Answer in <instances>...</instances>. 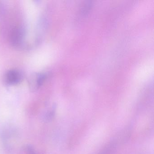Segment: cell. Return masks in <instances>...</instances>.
<instances>
[{
	"label": "cell",
	"mask_w": 154,
	"mask_h": 154,
	"mask_svg": "<svg viewBox=\"0 0 154 154\" xmlns=\"http://www.w3.org/2000/svg\"><path fill=\"white\" fill-rule=\"evenodd\" d=\"M22 74L18 70H11L7 72L4 76L5 83L9 85H15L21 82Z\"/></svg>",
	"instance_id": "1"
},
{
	"label": "cell",
	"mask_w": 154,
	"mask_h": 154,
	"mask_svg": "<svg viewBox=\"0 0 154 154\" xmlns=\"http://www.w3.org/2000/svg\"><path fill=\"white\" fill-rule=\"evenodd\" d=\"M45 79V75L42 74L37 75L35 77L33 78V82H31V88L33 90H36L38 89L41 85L43 84L44 80Z\"/></svg>",
	"instance_id": "2"
},
{
	"label": "cell",
	"mask_w": 154,
	"mask_h": 154,
	"mask_svg": "<svg viewBox=\"0 0 154 154\" xmlns=\"http://www.w3.org/2000/svg\"><path fill=\"white\" fill-rule=\"evenodd\" d=\"M25 150L26 154H36L34 148L30 145L26 146Z\"/></svg>",
	"instance_id": "3"
}]
</instances>
